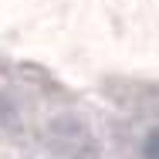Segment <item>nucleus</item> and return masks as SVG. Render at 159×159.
<instances>
[{
    "mask_svg": "<svg viewBox=\"0 0 159 159\" xmlns=\"http://www.w3.org/2000/svg\"><path fill=\"white\" fill-rule=\"evenodd\" d=\"M48 135L58 146V152H64V156H71V159H95L98 156V146H95V139H92V132H88V125L81 119H75V115L51 119L48 122Z\"/></svg>",
    "mask_w": 159,
    "mask_h": 159,
    "instance_id": "1",
    "label": "nucleus"
},
{
    "mask_svg": "<svg viewBox=\"0 0 159 159\" xmlns=\"http://www.w3.org/2000/svg\"><path fill=\"white\" fill-rule=\"evenodd\" d=\"M142 156L146 159H159V129H152L142 142Z\"/></svg>",
    "mask_w": 159,
    "mask_h": 159,
    "instance_id": "2",
    "label": "nucleus"
},
{
    "mask_svg": "<svg viewBox=\"0 0 159 159\" xmlns=\"http://www.w3.org/2000/svg\"><path fill=\"white\" fill-rule=\"evenodd\" d=\"M0 122L3 125H17V112H14V105L7 98H0Z\"/></svg>",
    "mask_w": 159,
    "mask_h": 159,
    "instance_id": "3",
    "label": "nucleus"
}]
</instances>
